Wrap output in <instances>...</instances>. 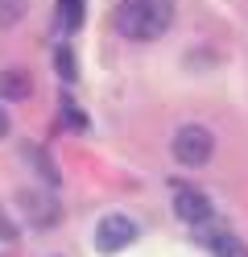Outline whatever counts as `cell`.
Listing matches in <instances>:
<instances>
[{
	"label": "cell",
	"mask_w": 248,
	"mask_h": 257,
	"mask_svg": "<svg viewBox=\"0 0 248 257\" xmlns=\"http://www.w3.org/2000/svg\"><path fill=\"white\" fill-rule=\"evenodd\" d=\"M112 25L128 42H157L174 25V0H120Z\"/></svg>",
	"instance_id": "cell-1"
},
{
	"label": "cell",
	"mask_w": 248,
	"mask_h": 257,
	"mask_svg": "<svg viewBox=\"0 0 248 257\" xmlns=\"http://www.w3.org/2000/svg\"><path fill=\"white\" fill-rule=\"evenodd\" d=\"M174 158H178V166H207L211 162V150H215V141L203 124H182L178 133H174Z\"/></svg>",
	"instance_id": "cell-2"
},
{
	"label": "cell",
	"mask_w": 248,
	"mask_h": 257,
	"mask_svg": "<svg viewBox=\"0 0 248 257\" xmlns=\"http://www.w3.org/2000/svg\"><path fill=\"white\" fill-rule=\"evenodd\" d=\"M132 240H137V224H132L128 216H104L99 220V228H95V249L99 253H120V249H128Z\"/></svg>",
	"instance_id": "cell-3"
},
{
	"label": "cell",
	"mask_w": 248,
	"mask_h": 257,
	"mask_svg": "<svg viewBox=\"0 0 248 257\" xmlns=\"http://www.w3.org/2000/svg\"><path fill=\"white\" fill-rule=\"evenodd\" d=\"M21 207H25L29 224H38V228H50V224H58V220H62L58 199L42 195V191H21Z\"/></svg>",
	"instance_id": "cell-4"
},
{
	"label": "cell",
	"mask_w": 248,
	"mask_h": 257,
	"mask_svg": "<svg viewBox=\"0 0 248 257\" xmlns=\"http://www.w3.org/2000/svg\"><path fill=\"white\" fill-rule=\"evenodd\" d=\"M174 212L186 224H203V220H211V199L203 195V191H194V187H182L174 195Z\"/></svg>",
	"instance_id": "cell-5"
},
{
	"label": "cell",
	"mask_w": 248,
	"mask_h": 257,
	"mask_svg": "<svg viewBox=\"0 0 248 257\" xmlns=\"http://www.w3.org/2000/svg\"><path fill=\"white\" fill-rule=\"evenodd\" d=\"M33 95V79L25 71H17V67H5L0 71V100H9V104H21Z\"/></svg>",
	"instance_id": "cell-6"
},
{
	"label": "cell",
	"mask_w": 248,
	"mask_h": 257,
	"mask_svg": "<svg viewBox=\"0 0 248 257\" xmlns=\"http://www.w3.org/2000/svg\"><path fill=\"white\" fill-rule=\"evenodd\" d=\"M211 257H248V245L236 232H215L211 236Z\"/></svg>",
	"instance_id": "cell-7"
},
{
	"label": "cell",
	"mask_w": 248,
	"mask_h": 257,
	"mask_svg": "<svg viewBox=\"0 0 248 257\" xmlns=\"http://www.w3.org/2000/svg\"><path fill=\"white\" fill-rule=\"evenodd\" d=\"M25 158L33 162V170L42 174V179L50 183V187H58V166H54V158H50L42 146H25Z\"/></svg>",
	"instance_id": "cell-8"
},
{
	"label": "cell",
	"mask_w": 248,
	"mask_h": 257,
	"mask_svg": "<svg viewBox=\"0 0 248 257\" xmlns=\"http://www.w3.org/2000/svg\"><path fill=\"white\" fill-rule=\"evenodd\" d=\"M58 21H62L66 34L79 29V25H83V0H58Z\"/></svg>",
	"instance_id": "cell-9"
},
{
	"label": "cell",
	"mask_w": 248,
	"mask_h": 257,
	"mask_svg": "<svg viewBox=\"0 0 248 257\" xmlns=\"http://www.w3.org/2000/svg\"><path fill=\"white\" fill-rule=\"evenodd\" d=\"M25 0H0V29H13L17 21H21L25 17Z\"/></svg>",
	"instance_id": "cell-10"
},
{
	"label": "cell",
	"mask_w": 248,
	"mask_h": 257,
	"mask_svg": "<svg viewBox=\"0 0 248 257\" xmlns=\"http://www.w3.org/2000/svg\"><path fill=\"white\" fill-rule=\"evenodd\" d=\"M17 236H21V232H17V224L9 220V212H5V207H0V240H9V245H13Z\"/></svg>",
	"instance_id": "cell-11"
},
{
	"label": "cell",
	"mask_w": 248,
	"mask_h": 257,
	"mask_svg": "<svg viewBox=\"0 0 248 257\" xmlns=\"http://www.w3.org/2000/svg\"><path fill=\"white\" fill-rule=\"evenodd\" d=\"M58 71H62V79H75V54L66 50V46L58 50Z\"/></svg>",
	"instance_id": "cell-12"
},
{
	"label": "cell",
	"mask_w": 248,
	"mask_h": 257,
	"mask_svg": "<svg viewBox=\"0 0 248 257\" xmlns=\"http://www.w3.org/2000/svg\"><path fill=\"white\" fill-rule=\"evenodd\" d=\"M5 133H9V112L0 108V137H5Z\"/></svg>",
	"instance_id": "cell-13"
}]
</instances>
